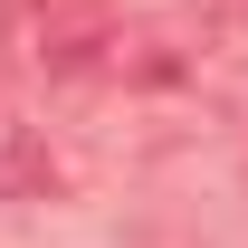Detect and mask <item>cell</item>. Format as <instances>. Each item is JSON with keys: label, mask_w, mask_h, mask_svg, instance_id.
I'll return each instance as SVG.
<instances>
[]
</instances>
